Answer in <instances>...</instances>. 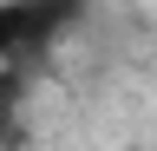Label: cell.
Returning <instances> with one entry per match:
<instances>
[{
    "mask_svg": "<svg viewBox=\"0 0 157 151\" xmlns=\"http://www.w3.org/2000/svg\"><path fill=\"white\" fill-rule=\"evenodd\" d=\"M20 99V59H0V112H13Z\"/></svg>",
    "mask_w": 157,
    "mask_h": 151,
    "instance_id": "3957f363",
    "label": "cell"
},
{
    "mask_svg": "<svg viewBox=\"0 0 157 151\" xmlns=\"http://www.w3.org/2000/svg\"><path fill=\"white\" fill-rule=\"evenodd\" d=\"M33 33H26V7L20 0H0V59H26Z\"/></svg>",
    "mask_w": 157,
    "mask_h": 151,
    "instance_id": "7a4b0ae2",
    "label": "cell"
},
{
    "mask_svg": "<svg viewBox=\"0 0 157 151\" xmlns=\"http://www.w3.org/2000/svg\"><path fill=\"white\" fill-rule=\"evenodd\" d=\"M26 7V33H33V53H46L59 33H66L78 13H85V0H20Z\"/></svg>",
    "mask_w": 157,
    "mask_h": 151,
    "instance_id": "6da1fadb",
    "label": "cell"
}]
</instances>
